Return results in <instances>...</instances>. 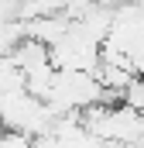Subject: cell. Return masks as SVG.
I'll return each instance as SVG.
<instances>
[{
	"label": "cell",
	"instance_id": "1",
	"mask_svg": "<svg viewBox=\"0 0 144 148\" xmlns=\"http://www.w3.org/2000/svg\"><path fill=\"white\" fill-rule=\"evenodd\" d=\"M69 28H72V17H65V14H38V17L24 21V38H35L52 48L55 41H62L69 35Z\"/></svg>",
	"mask_w": 144,
	"mask_h": 148
},
{
	"label": "cell",
	"instance_id": "2",
	"mask_svg": "<svg viewBox=\"0 0 144 148\" xmlns=\"http://www.w3.org/2000/svg\"><path fill=\"white\" fill-rule=\"evenodd\" d=\"M0 148H35V138L10 131V127H0Z\"/></svg>",
	"mask_w": 144,
	"mask_h": 148
}]
</instances>
